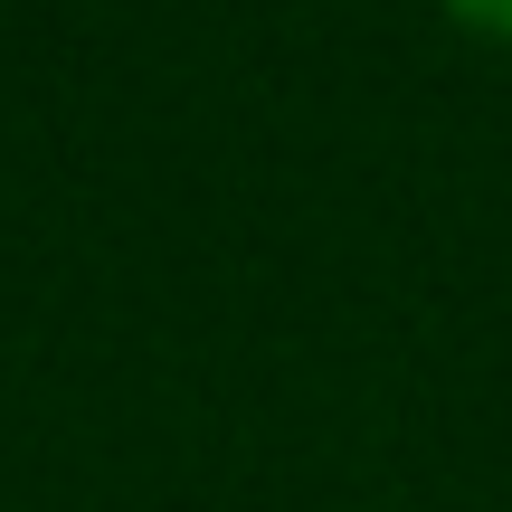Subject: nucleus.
Segmentation results:
<instances>
[{
	"mask_svg": "<svg viewBox=\"0 0 512 512\" xmlns=\"http://www.w3.org/2000/svg\"><path fill=\"white\" fill-rule=\"evenodd\" d=\"M446 19H456L465 38H494V48H512V0H437Z\"/></svg>",
	"mask_w": 512,
	"mask_h": 512,
	"instance_id": "1",
	"label": "nucleus"
}]
</instances>
